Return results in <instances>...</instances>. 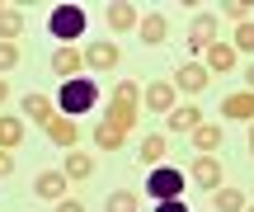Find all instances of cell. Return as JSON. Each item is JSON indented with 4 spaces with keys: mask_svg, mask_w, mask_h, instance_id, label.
<instances>
[{
    "mask_svg": "<svg viewBox=\"0 0 254 212\" xmlns=\"http://www.w3.org/2000/svg\"><path fill=\"white\" fill-rule=\"evenodd\" d=\"M19 141H24V123L0 118V151H19Z\"/></svg>",
    "mask_w": 254,
    "mask_h": 212,
    "instance_id": "obj_22",
    "label": "cell"
},
{
    "mask_svg": "<svg viewBox=\"0 0 254 212\" xmlns=\"http://www.w3.org/2000/svg\"><path fill=\"white\" fill-rule=\"evenodd\" d=\"M19 28H24V9H5L0 14V43H14Z\"/></svg>",
    "mask_w": 254,
    "mask_h": 212,
    "instance_id": "obj_23",
    "label": "cell"
},
{
    "mask_svg": "<svg viewBox=\"0 0 254 212\" xmlns=\"http://www.w3.org/2000/svg\"><path fill=\"white\" fill-rule=\"evenodd\" d=\"M189 179L198 189H207V194H217L221 189V165H217V156H198L193 160V170H189Z\"/></svg>",
    "mask_w": 254,
    "mask_h": 212,
    "instance_id": "obj_8",
    "label": "cell"
},
{
    "mask_svg": "<svg viewBox=\"0 0 254 212\" xmlns=\"http://www.w3.org/2000/svg\"><path fill=\"white\" fill-rule=\"evenodd\" d=\"M198 123H202V113L193 109V104H174V113H170V128L174 132H193Z\"/></svg>",
    "mask_w": 254,
    "mask_h": 212,
    "instance_id": "obj_20",
    "label": "cell"
},
{
    "mask_svg": "<svg viewBox=\"0 0 254 212\" xmlns=\"http://www.w3.org/2000/svg\"><path fill=\"white\" fill-rule=\"evenodd\" d=\"M212 85V71L202 62H179V71H174V90H184V94H202Z\"/></svg>",
    "mask_w": 254,
    "mask_h": 212,
    "instance_id": "obj_5",
    "label": "cell"
},
{
    "mask_svg": "<svg viewBox=\"0 0 254 212\" xmlns=\"http://www.w3.org/2000/svg\"><path fill=\"white\" fill-rule=\"evenodd\" d=\"M94 175V156L90 151H66V179H90Z\"/></svg>",
    "mask_w": 254,
    "mask_h": 212,
    "instance_id": "obj_18",
    "label": "cell"
},
{
    "mask_svg": "<svg viewBox=\"0 0 254 212\" xmlns=\"http://www.w3.org/2000/svg\"><path fill=\"white\" fill-rule=\"evenodd\" d=\"M189 141L198 146V156H212V151L221 146V128H217V123H198V128L189 132Z\"/></svg>",
    "mask_w": 254,
    "mask_h": 212,
    "instance_id": "obj_15",
    "label": "cell"
},
{
    "mask_svg": "<svg viewBox=\"0 0 254 212\" xmlns=\"http://www.w3.org/2000/svg\"><path fill=\"white\" fill-rule=\"evenodd\" d=\"M94 99H99V85L85 80V75L66 80V85H62V94H57V104H62L66 118H75V113H90V109H94Z\"/></svg>",
    "mask_w": 254,
    "mask_h": 212,
    "instance_id": "obj_2",
    "label": "cell"
},
{
    "mask_svg": "<svg viewBox=\"0 0 254 212\" xmlns=\"http://www.w3.org/2000/svg\"><path fill=\"white\" fill-rule=\"evenodd\" d=\"M245 212H254V203H245Z\"/></svg>",
    "mask_w": 254,
    "mask_h": 212,
    "instance_id": "obj_36",
    "label": "cell"
},
{
    "mask_svg": "<svg viewBox=\"0 0 254 212\" xmlns=\"http://www.w3.org/2000/svg\"><path fill=\"white\" fill-rule=\"evenodd\" d=\"M136 113H141V90H136L132 80H118V85H113V104H109V118H104V123H113V128L127 137V132L136 128Z\"/></svg>",
    "mask_w": 254,
    "mask_h": 212,
    "instance_id": "obj_1",
    "label": "cell"
},
{
    "mask_svg": "<svg viewBox=\"0 0 254 212\" xmlns=\"http://www.w3.org/2000/svg\"><path fill=\"white\" fill-rule=\"evenodd\" d=\"M0 14H5V5H0Z\"/></svg>",
    "mask_w": 254,
    "mask_h": 212,
    "instance_id": "obj_37",
    "label": "cell"
},
{
    "mask_svg": "<svg viewBox=\"0 0 254 212\" xmlns=\"http://www.w3.org/2000/svg\"><path fill=\"white\" fill-rule=\"evenodd\" d=\"M221 113L226 118H240V123H254V90H236L221 99Z\"/></svg>",
    "mask_w": 254,
    "mask_h": 212,
    "instance_id": "obj_10",
    "label": "cell"
},
{
    "mask_svg": "<svg viewBox=\"0 0 254 212\" xmlns=\"http://www.w3.org/2000/svg\"><path fill=\"white\" fill-rule=\"evenodd\" d=\"M155 212H189V208H184L179 198H165V203H155Z\"/></svg>",
    "mask_w": 254,
    "mask_h": 212,
    "instance_id": "obj_30",
    "label": "cell"
},
{
    "mask_svg": "<svg viewBox=\"0 0 254 212\" xmlns=\"http://www.w3.org/2000/svg\"><path fill=\"white\" fill-rule=\"evenodd\" d=\"M14 66H19V47L14 43H0V75L14 71Z\"/></svg>",
    "mask_w": 254,
    "mask_h": 212,
    "instance_id": "obj_29",
    "label": "cell"
},
{
    "mask_svg": "<svg viewBox=\"0 0 254 212\" xmlns=\"http://www.w3.org/2000/svg\"><path fill=\"white\" fill-rule=\"evenodd\" d=\"M85 66V52L80 47H57V57H52V71L57 75H66V80H75V71Z\"/></svg>",
    "mask_w": 254,
    "mask_h": 212,
    "instance_id": "obj_14",
    "label": "cell"
},
{
    "mask_svg": "<svg viewBox=\"0 0 254 212\" xmlns=\"http://www.w3.org/2000/svg\"><path fill=\"white\" fill-rule=\"evenodd\" d=\"M109 212H136V194L132 189H113L109 194Z\"/></svg>",
    "mask_w": 254,
    "mask_h": 212,
    "instance_id": "obj_26",
    "label": "cell"
},
{
    "mask_svg": "<svg viewBox=\"0 0 254 212\" xmlns=\"http://www.w3.org/2000/svg\"><path fill=\"white\" fill-rule=\"evenodd\" d=\"M231 47H236V52H254V24H250V19L236 24V43H231Z\"/></svg>",
    "mask_w": 254,
    "mask_h": 212,
    "instance_id": "obj_27",
    "label": "cell"
},
{
    "mask_svg": "<svg viewBox=\"0 0 254 212\" xmlns=\"http://www.w3.org/2000/svg\"><path fill=\"white\" fill-rule=\"evenodd\" d=\"M217 43V14H193V24H189V47L193 52H207V47Z\"/></svg>",
    "mask_w": 254,
    "mask_h": 212,
    "instance_id": "obj_6",
    "label": "cell"
},
{
    "mask_svg": "<svg viewBox=\"0 0 254 212\" xmlns=\"http://www.w3.org/2000/svg\"><path fill=\"white\" fill-rule=\"evenodd\" d=\"M5 99H9V85H5V80H0V104H5Z\"/></svg>",
    "mask_w": 254,
    "mask_h": 212,
    "instance_id": "obj_33",
    "label": "cell"
},
{
    "mask_svg": "<svg viewBox=\"0 0 254 212\" xmlns=\"http://www.w3.org/2000/svg\"><path fill=\"white\" fill-rule=\"evenodd\" d=\"M24 118H38V123H47L52 118V99H47V94H24Z\"/></svg>",
    "mask_w": 254,
    "mask_h": 212,
    "instance_id": "obj_21",
    "label": "cell"
},
{
    "mask_svg": "<svg viewBox=\"0 0 254 212\" xmlns=\"http://www.w3.org/2000/svg\"><path fill=\"white\" fill-rule=\"evenodd\" d=\"M250 90H254V62H250Z\"/></svg>",
    "mask_w": 254,
    "mask_h": 212,
    "instance_id": "obj_34",
    "label": "cell"
},
{
    "mask_svg": "<svg viewBox=\"0 0 254 212\" xmlns=\"http://www.w3.org/2000/svg\"><path fill=\"white\" fill-rule=\"evenodd\" d=\"M165 156H170V137H165V132H151V137L141 141V160L146 165H160Z\"/></svg>",
    "mask_w": 254,
    "mask_h": 212,
    "instance_id": "obj_19",
    "label": "cell"
},
{
    "mask_svg": "<svg viewBox=\"0 0 254 212\" xmlns=\"http://www.w3.org/2000/svg\"><path fill=\"white\" fill-rule=\"evenodd\" d=\"M66 184H71V179H66V170H47V175L33 179V194L47 198V203H62V198H66Z\"/></svg>",
    "mask_w": 254,
    "mask_h": 212,
    "instance_id": "obj_9",
    "label": "cell"
},
{
    "mask_svg": "<svg viewBox=\"0 0 254 212\" xmlns=\"http://www.w3.org/2000/svg\"><path fill=\"white\" fill-rule=\"evenodd\" d=\"M47 28H52V38H62V47H71L75 38L85 33V9H80V5H57Z\"/></svg>",
    "mask_w": 254,
    "mask_h": 212,
    "instance_id": "obj_3",
    "label": "cell"
},
{
    "mask_svg": "<svg viewBox=\"0 0 254 212\" xmlns=\"http://www.w3.org/2000/svg\"><path fill=\"white\" fill-rule=\"evenodd\" d=\"M221 14H226L231 24H245L250 19V0H231V5H221Z\"/></svg>",
    "mask_w": 254,
    "mask_h": 212,
    "instance_id": "obj_28",
    "label": "cell"
},
{
    "mask_svg": "<svg viewBox=\"0 0 254 212\" xmlns=\"http://www.w3.org/2000/svg\"><path fill=\"white\" fill-rule=\"evenodd\" d=\"M104 19H109V28H113V33H127V28H136V24H141V19H136V9H132V5H123V0L104 5Z\"/></svg>",
    "mask_w": 254,
    "mask_h": 212,
    "instance_id": "obj_13",
    "label": "cell"
},
{
    "mask_svg": "<svg viewBox=\"0 0 254 212\" xmlns=\"http://www.w3.org/2000/svg\"><path fill=\"white\" fill-rule=\"evenodd\" d=\"M136 33H141L146 47H160L165 38H170V24H165V14H146L141 24H136Z\"/></svg>",
    "mask_w": 254,
    "mask_h": 212,
    "instance_id": "obj_16",
    "label": "cell"
},
{
    "mask_svg": "<svg viewBox=\"0 0 254 212\" xmlns=\"http://www.w3.org/2000/svg\"><path fill=\"white\" fill-rule=\"evenodd\" d=\"M250 156H254V128H250Z\"/></svg>",
    "mask_w": 254,
    "mask_h": 212,
    "instance_id": "obj_35",
    "label": "cell"
},
{
    "mask_svg": "<svg viewBox=\"0 0 254 212\" xmlns=\"http://www.w3.org/2000/svg\"><path fill=\"white\" fill-rule=\"evenodd\" d=\"M85 62H90L94 71H113V66L123 62V57H118V47H113V43H90V52H85Z\"/></svg>",
    "mask_w": 254,
    "mask_h": 212,
    "instance_id": "obj_17",
    "label": "cell"
},
{
    "mask_svg": "<svg viewBox=\"0 0 254 212\" xmlns=\"http://www.w3.org/2000/svg\"><path fill=\"white\" fill-rule=\"evenodd\" d=\"M57 212H85V203H75V198H62V203H57Z\"/></svg>",
    "mask_w": 254,
    "mask_h": 212,
    "instance_id": "obj_31",
    "label": "cell"
},
{
    "mask_svg": "<svg viewBox=\"0 0 254 212\" xmlns=\"http://www.w3.org/2000/svg\"><path fill=\"white\" fill-rule=\"evenodd\" d=\"M236 47H231V43H212L207 47V52H202V62H207V71L212 75H221V71H231V66H236Z\"/></svg>",
    "mask_w": 254,
    "mask_h": 212,
    "instance_id": "obj_12",
    "label": "cell"
},
{
    "mask_svg": "<svg viewBox=\"0 0 254 212\" xmlns=\"http://www.w3.org/2000/svg\"><path fill=\"white\" fill-rule=\"evenodd\" d=\"M184 184H189V179H184L179 170H170V165H160L155 175H146V194H151L155 203H165V198H179Z\"/></svg>",
    "mask_w": 254,
    "mask_h": 212,
    "instance_id": "obj_4",
    "label": "cell"
},
{
    "mask_svg": "<svg viewBox=\"0 0 254 212\" xmlns=\"http://www.w3.org/2000/svg\"><path fill=\"white\" fill-rule=\"evenodd\" d=\"M43 128H47V137H52V146H66V151H71V146H75V137H80V132H75V123L66 118V113H52Z\"/></svg>",
    "mask_w": 254,
    "mask_h": 212,
    "instance_id": "obj_11",
    "label": "cell"
},
{
    "mask_svg": "<svg viewBox=\"0 0 254 212\" xmlns=\"http://www.w3.org/2000/svg\"><path fill=\"white\" fill-rule=\"evenodd\" d=\"M94 146H99V151H118L123 146V132L113 128V123H99V128H94Z\"/></svg>",
    "mask_w": 254,
    "mask_h": 212,
    "instance_id": "obj_24",
    "label": "cell"
},
{
    "mask_svg": "<svg viewBox=\"0 0 254 212\" xmlns=\"http://www.w3.org/2000/svg\"><path fill=\"white\" fill-rule=\"evenodd\" d=\"M217 212H245V194L240 189H217Z\"/></svg>",
    "mask_w": 254,
    "mask_h": 212,
    "instance_id": "obj_25",
    "label": "cell"
},
{
    "mask_svg": "<svg viewBox=\"0 0 254 212\" xmlns=\"http://www.w3.org/2000/svg\"><path fill=\"white\" fill-rule=\"evenodd\" d=\"M14 170V151H0V175H9Z\"/></svg>",
    "mask_w": 254,
    "mask_h": 212,
    "instance_id": "obj_32",
    "label": "cell"
},
{
    "mask_svg": "<svg viewBox=\"0 0 254 212\" xmlns=\"http://www.w3.org/2000/svg\"><path fill=\"white\" fill-rule=\"evenodd\" d=\"M141 99H146V109H155V113H174L179 90H174V80H151V85L141 90Z\"/></svg>",
    "mask_w": 254,
    "mask_h": 212,
    "instance_id": "obj_7",
    "label": "cell"
}]
</instances>
